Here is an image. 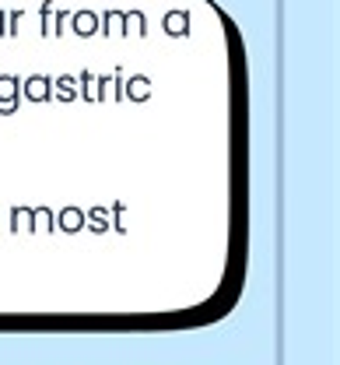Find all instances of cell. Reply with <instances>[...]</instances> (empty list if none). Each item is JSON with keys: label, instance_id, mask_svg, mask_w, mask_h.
Wrapping results in <instances>:
<instances>
[{"label": "cell", "instance_id": "cell-1", "mask_svg": "<svg viewBox=\"0 0 340 365\" xmlns=\"http://www.w3.org/2000/svg\"><path fill=\"white\" fill-rule=\"evenodd\" d=\"M21 102V78L18 74H0V113L11 116Z\"/></svg>", "mask_w": 340, "mask_h": 365}, {"label": "cell", "instance_id": "cell-2", "mask_svg": "<svg viewBox=\"0 0 340 365\" xmlns=\"http://www.w3.org/2000/svg\"><path fill=\"white\" fill-rule=\"evenodd\" d=\"M21 91H25L28 102H49L53 98V78L49 74H32V78L21 81Z\"/></svg>", "mask_w": 340, "mask_h": 365}, {"label": "cell", "instance_id": "cell-3", "mask_svg": "<svg viewBox=\"0 0 340 365\" xmlns=\"http://www.w3.org/2000/svg\"><path fill=\"white\" fill-rule=\"evenodd\" d=\"M70 29H74L81 39H92V36H98V14H92V11L70 14Z\"/></svg>", "mask_w": 340, "mask_h": 365}, {"label": "cell", "instance_id": "cell-4", "mask_svg": "<svg viewBox=\"0 0 340 365\" xmlns=\"http://www.w3.org/2000/svg\"><path fill=\"white\" fill-rule=\"evenodd\" d=\"M123 98H130V102L151 98V81H147L144 74L141 78H123Z\"/></svg>", "mask_w": 340, "mask_h": 365}, {"label": "cell", "instance_id": "cell-5", "mask_svg": "<svg viewBox=\"0 0 340 365\" xmlns=\"http://www.w3.org/2000/svg\"><path fill=\"white\" fill-rule=\"evenodd\" d=\"M161 25H165L169 36H186V32H190V14H186V11H172V14H165Z\"/></svg>", "mask_w": 340, "mask_h": 365}, {"label": "cell", "instance_id": "cell-6", "mask_svg": "<svg viewBox=\"0 0 340 365\" xmlns=\"http://www.w3.org/2000/svg\"><path fill=\"white\" fill-rule=\"evenodd\" d=\"M53 98H60V102H74V98H78V78L67 74V78L53 81Z\"/></svg>", "mask_w": 340, "mask_h": 365}, {"label": "cell", "instance_id": "cell-7", "mask_svg": "<svg viewBox=\"0 0 340 365\" xmlns=\"http://www.w3.org/2000/svg\"><path fill=\"white\" fill-rule=\"evenodd\" d=\"M18 25H21V11H11V14H7V39L18 36Z\"/></svg>", "mask_w": 340, "mask_h": 365}, {"label": "cell", "instance_id": "cell-8", "mask_svg": "<svg viewBox=\"0 0 340 365\" xmlns=\"http://www.w3.org/2000/svg\"><path fill=\"white\" fill-rule=\"evenodd\" d=\"M81 225V215L70 207V211H63V228H78Z\"/></svg>", "mask_w": 340, "mask_h": 365}, {"label": "cell", "instance_id": "cell-9", "mask_svg": "<svg viewBox=\"0 0 340 365\" xmlns=\"http://www.w3.org/2000/svg\"><path fill=\"white\" fill-rule=\"evenodd\" d=\"M39 18H43V29H39V32H43V36H49V18H53V4H43V14H39Z\"/></svg>", "mask_w": 340, "mask_h": 365}, {"label": "cell", "instance_id": "cell-10", "mask_svg": "<svg viewBox=\"0 0 340 365\" xmlns=\"http://www.w3.org/2000/svg\"><path fill=\"white\" fill-rule=\"evenodd\" d=\"M112 91H116V98H123V74H112Z\"/></svg>", "mask_w": 340, "mask_h": 365}, {"label": "cell", "instance_id": "cell-11", "mask_svg": "<svg viewBox=\"0 0 340 365\" xmlns=\"http://www.w3.org/2000/svg\"><path fill=\"white\" fill-rule=\"evenodd\" d=\"M7 14H0V36H7V21H4Z\"/></svg>", "mask_w": 340, "mask_h": 365}]
</instances>
